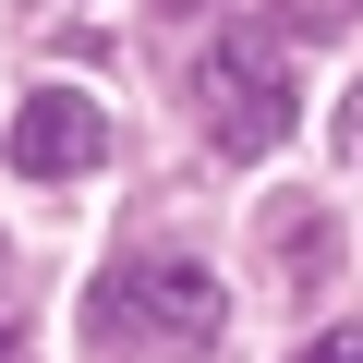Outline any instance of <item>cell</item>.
<instances>
[{
	"instance_id": "8992f818",
	"label": "cell",
	"mask_w": 363,
	"mask_h": 363,
	"mask_svg": "<svg viewBox=\"0 0 363 363\" xmlns=\"http://www.w3.org/2000/svg\"><path fill=\"white\" fill-rule=\"evenodd\" d=\"M0 363H13V327H0Z\"/></svg>"
},
{
	"instance_id": "3957f363",
	"label": "cell",
	"mask_w": 363,
	"mask_h": 363,
	"mask_svg": "<svg viewBox=\"0 0 363 363\" xmlns=\"http://www.w3.org/2000/svg\"><path fill=\"white\" fill-rule=\"evenodd\" d=\"M0 157H13L25 182H85V169L109 157V109H97L85 85H37V97L13 109V133H0Z\"/></svg>"
},
{
	"instance_id": "5b68a950",
	"label": "cell",
	"mask_w": 363,
	"mask_h": 363,
	"mask_svg": "<svg viewBox=\"0 0 363 363\" xmlns=\"http://www.w3.org/2000/svg\"><path fill=\"white\" fill-rule=\"evenodd\" d=\"M339 157H351V169H363V97H351V109H339Z\"/></svg>"
},
{
	"instance_id": "277c9868",
	"label": "cell",
	"mask_w": 363,
	"mask_h": 363,
	"mask_svg": "<svg viewBox=\"0 0 363 363\" xmlns=\"http://www.w3.org/2000/svg\"><path fill=\"white\" fill-rule=\"evenodd\" d=\"M291 363H363V327H327V339H303Z\"/></svg>"
},
{
	"instance_id": "7a4b0ae2",
	"label": "cell",
	"mask_w": 363,
	"mask_h": 363,
	"mask_svg": "<svg viewBox=\"0 0 363 363\" xmlns=\"http://www.w3.org/2000/svg\"><path fill=\"white\" fill-rule=\"evenodd\" d=\"M194 97H206V133H218L230 157H267V145H291V121H303V97H291V73H279V49H255V37H230V49H206V73H194Z\"/></svg>"
},
{
	"instance_id": "6da1fadb",
	"label": "cell",
	"mask_w": 363,
	"mask_h": 363,
	"mask_svg": "<svg viewBox=\"0 0 363 363\" xmlns=\"http://www.w3.org/2000/svg\"><path fill=\"white\" fill-rule=\"evenodd\" d=\"M230 339V291L194 255H121L97 279V351L109 363H194Z\"/></svg>"
},
{
	"instance_id": "52a82bcc",
	"label": "cell",
	"mask_w": 363,
	"mask_h": 363,
	"mask_svg": "<svg viewBox=\"0 0 363 363\" xmlns=\"http://www.w3.org/2000/svg\"><path fill=\"white\" fill-rule=\"evenodd\" d=\"M339 13H363V0H339Z\"/></svg>"
}]
</instances>
